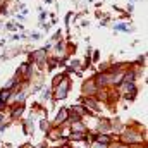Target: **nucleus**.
<instances>
[{"label": "nucleus", "mask_w": 148, "mask_h": 148, "mask_svg": "<svg viewBox=\"0 0 148 148\" xmlns=\"http://www.w3.org/2000/svg\"><path fill=\"white\" fill-rule=\"evenodd\" d=\"M16 17H17L19 21H24V14H16Z\"/></svg>", "instance_id": "4468645a"}, {"label": "nucleus", "mask_w": 148, "mask_h": 148, "mask_svg": "<svg viewBox=\"0 0 148 148\" xmlns=\"http://www.w3.org/2000/svg\"><path fill=\"white\" fill-rule=\"evenodd\" d=\"M52 40H53V41H55V40H62V31H60V29H59V31H55V35L52 36Z\"/></svg>", "instance_id": "9d476101"}, {"label": "nucleus", "mask_w": 148, "mask_h": 148, "mask_svg": "<svg viewBox=\"0 0 148 148\" xmlns=\"http://www.w3.org/2000/svg\"><path fill=\"white\" fill-rule=\"evenodd\" d=\"M47 127H48V126H47V122H45V121H41V129H47Z\"/></svg>", "instance_id": "2eb2a0df"}, {"label": "nucleus", "mask_w": 148, "mask_h": 148, "mask_svg": "<svg viewBox=\"0 0 148 148\" xmlns=\"http://www.w3.org/2000/svg\"><path fill=\"white\" fill-rule=\"evenodd\" d=\"M38 17H40V23H43V21L48 17V14H47V12H43V10H40V16H38Z\"/></svg>", "instance_id": "6e6552de"}, {"label": "nucleus", "mask_w": 148, "mask_h": 148, "mask_svg": "<svg viewBox=\"0 0 148 148\" xmlns=\"http://www.w3.org/2000/svg\"><path fill=\"white\" fill-rule=\"evenodd\" d=\"M45 2H47V3H52V2H53V0H45Z\"/></svg>", "instance_id": "dca6fc26"}, {"label": "nucleus", "mask_w": 148, "mask_h": 148, "mask_svg": "<svg viewBox=\"0 0 148 148\" xmlns=\"http://www.w3.org/2000/svg\"><path fill=\"white\" fill-rule=\"evenodd\" d=\"M5 28H7L9 31H14V29H17V24H12V23H7V24H5Z\"/></svg>", "instance_id": "1a4fd4ad"}, {"label": "nucleus", "mask_w": 148, "mask_h": 148, "mask_svg": "<svg viewBox=\"0 0 148 148\" xmlns=\"http://www.w3.org/2000/svg\"><path fill=\"white\" fill-rule=\"evenodd\" d=\"M67 91H69V79L64 76L57 84H55V91H53V97L57 98V100H62V98H66L67 97Z\"/></svg>", "instance_id": "f257e3e1"}, {"label": "nucleus", "mask_w": 148, "mask_h": 148, "mask_svg": "<svg viewBox=\"0 0 148 148\" xmlns=\"http://www.w3.org/2000/svg\"><path fill=\"white\" fill-rule=\"evenodd\" d=\"M67 114H69L67 109H60V112L57 114V124H62V122L67 119Z\"/></svg>", "instance_id": "20e7f679"}, {"label": "nucleus", "mask_w": 148, "mask_h": 148, "mask_svg": "<svg viewBox=\"0 0 148 148\" xmlns=\"http://www.w3.org/2000/svg\"><path fill=\"white\" fill-rule=\"evenodd\" d=\"M133 9H134V5H133V3H129V5H127V10H126V12L129 14V12H133Z\"/></svg>", "instance_id": "f8f14e48"}, {"label": "nucleus", "mask_w": 148, "mask_h": 148, "mask_svg": "<svg viewBox=\"0 0 148 148\" xmlns=\"http://www.w3.org/2000/svg\"><path fill=\"white\" fill-rule=\"evenodd\" d=\"M133 2H136V0H133Z\"/></svg>", "instance_id": "f3484780"}, {"label": "nucleus", "mask_w": 148, "mask_h": 148, "mask_svg": "<svg viewBox=\"0 0 148 148\" xmlns=\"http://www.w3.org/2000/svg\"><path fill=\"white\" fill-rule=\"evenodd\" d=\"M40 38H41L40 33H31V40H33V41H36V40H40Z\"/></svg>", "instance_id": "9b49d317"}, {"label": "nucleus", "mask_w": 148, "mask_h": 148, "mask_svg": "<svg viewBox=\"0 0 148 148\" xmlns=\"http://www.w3.org/2000/svg\"><path fill=\"white\" fill-rule=\"evenodd\" d=\"M23 110H24V105H23V103H19V107H16V109L12 110V119H16V117H19V115L23 114Z\"/></svg>", "instance_id": "423d86ee"}, {"label": "nucleus", "mask_w": 148, "mask_h": 148, "mask_svg": "<svg viewBox=\"0 0 148 148\" xmlns=\"http://www.w3.org/2000/svg\"><path fill=\"white\" fill-rule=\"evenodd\" d=\"M41 97H43V98H48V97H50V91H48V90H45V91H43V95H41Z\"/></svg>", "instance_id": "ddd939ff"}, {"label": "nucleus", "mask_w": 148, "mask_h": 148, "mask_svg": "<svg viewBox=\"0 0 148 148\" xmlns=\"http://www.w3.org/2000/svg\"><path fill=\"white\" fill-rule=\"evenodd\" d=\"M45 62H48V69H55L57 64H59V59H48V60H45Z\"/></svg>", "instance_id": "0eeeda50"}, {"label": "nucleus", "mask_w": 148, "mask_h": 148, "mask_svg": "<svg viewBox=\"0 0 148 148\" xmlns=\"http://www.w3.org/2000/svg\"><path fill=\"white\" fill-rule=\"evenodd\" d=\"M114 29L115 31H134V28H127V24H124V23H117V24H114Z\"/></svg>", "instance_id": "39448f33"}, {"label": "nucleus", "mask_w": 148, "mask_h": 148, "mask_svg": "<svg viewBox=\"0 0 148 148\" xmlns=\"http://www.w3.org/2000/svg\"><path fill=\"white\" fill-rule=\"evenodd\" d=\"M12 97V91L10 90H5V88H2L0 90V102L2 103H7V100Z\"/></svg>", "instance_id": "7ed1b4c3"}, {"label": "nucleus", "mask_w": 148, "mask_h": 148, "mask_svg": "<svg viewBox=\"0 0 148 148\" xmlns=\"http://www.w3.org/2000/svg\"><path fill=\"white\" fill-rule=\"evenodd\" d=\"M29 74H31V62H23V64L17 67V71H16V77L23 76V79L28 81V79H29Z\"/></svg>", "instance_id": "f03ea898"}]
</instances>
